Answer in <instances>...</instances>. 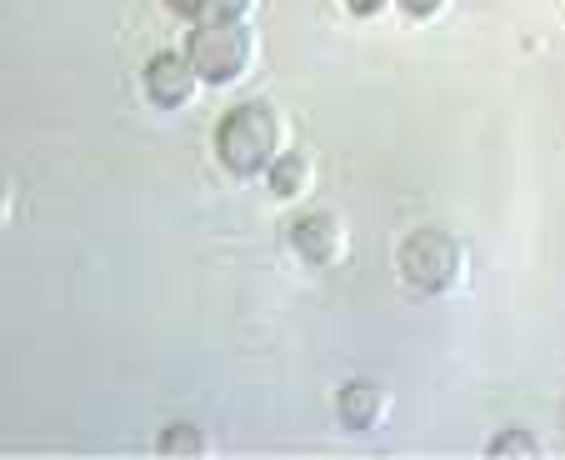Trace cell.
<instances>
[{"label": "cell", "instance_id": "13", "mask_svg": "<svg viewBox=\"0 0 565 460\" xmlns=\"http://www.w3.org/2000/svg\"><path fill=\"white\" fill-rule=\"evenodd\" d=\"M345 6H351L355 15H375V11H381V6H385V0H345Z\"/></svg>", "mask_w": 565, "mask_h": 460}, {"label": "cell", "instance_id": "3", "mask_svg": "<svg viewBox=\"0 0 565 460\" xmlns=\"http://www.w3.org/2000/svg\"><path fill=\"white\" fill-rule=\"evenodd\" d=\"M401 266H406L411 286L446 290L460 270V246L446 236V231H416V236L401 246Z\"/></svg>", "mask_w": 565, "mask_h": 460}, {"label": "cell", "instance_id": "2", "mask_svg": "<svg viewBox=\"0 0 565 460\" xmlns=\"http://www.w3.org/2000/svg\"><path fill=\"white\" fill-rule=\"evenodd\" d=\"M246 55H250V41H246V25L241 21H201L191 31V45H185V61H191L195 75L211 81V86L235 81L241 65H246Z\"/></svg>", "mask_w": 565, "mask_h": 460}, {"label": "cell", "instance_id": "10", "mask_svg": "<svg viewBox=\"0 0 565 460\" xmlns=\"http://www.w3.org/2000/svg\"><path fill=\"white\" fill-rule=\"evenodd\" d=\"M491 450H495V456H511V450H521V456H535V440L531 436H501Z\"/></svg>", "mask_w": 565, "mask_h": 460}, {"label": "cell", "instance_id": "4", "mask_svg": "<svg viewBox=\"0 0 565 460\" xmlns=\"http://www.w3.org/2000/svg\"><path fill=\"white\" fill-rule=\"evenodd\" d=\"M195 86V65L185 61V55H156V61L146 65V90L156 106H185V96H191Z\"/></svg>", "mask_w": 565, "mask_h": 460}, {"label": "cell", "instance_id": "1", "mask_svg": "<svg viewBox=\"0 0 565 460\" xmlns=\"http://www.w3.org/2000/svg\"><path fill=\"white\" fill-rule=\"evenodd\" d=\"M215 150H221V161L235 175L266 171L270 156H276V116H270V106H260V100L235 106L215 130Z\"/></svg>", "mask_w": 565, "mask_h": 460}, {"label": "cell", "instance_id": "7", "mask_svg": "<svg viewBox=\"0 0 565 460\" xmlns=\"http://www.w3.org/2000/svg\"><path fill=\"white\" fill-rule=\"evenodd\" d=\"M300 185H306V161H300V156L276 161V171H270V191H276V195H296Z\"/></svg>", "mask_w": 565, "mask_h": 460}, {"label": "cell", "instance_id": "9", "mask_svg": "<svg viewBox=\"0 0 565 460\" xmlns=\"http://www.w3.org/2000/svg\"><path fill=\"white\" fill-rule=\"evenodd\" d=\"M241 11H246V0H205L201 21H241Z\"/></svg>", "mask_w": 565, "mask_h": 460}, {"label": "cell", "instance_id": "6", "mask_svg": "<svg viewBox=\"0 0 565 460\" xmlns=\"http://www.w3.org/2000/svg\"><path fill=\"white\" fill-rule=\"evenodd\" d=\"M375 410H381V396H375V386L355 381V386L341 391V420H345L351 430H365V426H371Z\"/></svg>", "mask_w": 565, "mask_h": 460}, {"label": "cell", "instance_id": "5", "mask_svg": "<svg viewBox=\"0 0 565 460\" xmlns=\"http://www.w3.org/2000/svg\"><path fill=\"white\" fill-rule=\"evenodd\" d=\"M290 240H296V250L306 260H331V250H335V221H331V215H300V221L290 225Z\"/></svg>", "mask_w": 565, "mask_h": 460}, {"label": "cell", "instance_id": "8", "mask_svg": "<svg viewBox=\"0 0 565 460\" xmlns=\"http://www.w3.org/2000/svg\"><path fill=\"white\" fill-rule=\"evenodd\" d=\"M160 450H166V456H201V436H195L191 426H171L160 436Z\"/></svg>", "mask_w": 565, "mask_h": 460}, {"label": "cell", "instance_id": "12", "mask_svg": "<svg viewBox=\"0 0 565 460\" xmlns=\"http://www.w3.org/2000/svg\"><path fill=\"white\" fill-rule=\"evenodd\" d=\"M171 11H181V15H201L205 11V0H166Z\"/></svg>", "mask_w": 565, "mask_h": 460}, {"label": "cell", "instance_id": "11", "mask_svg": "<svg viewBox=\"0 0 565 460\" xmlns=\"http://www.w3.org/2000/svg\"><path fill=\"white\" fill-rule=\"evenodd\" d=\"M436 6H440V0H401V11H406V15H430Z\"/></svg>", "mask_w": 565, "mask_h": 460}]
</instances>
